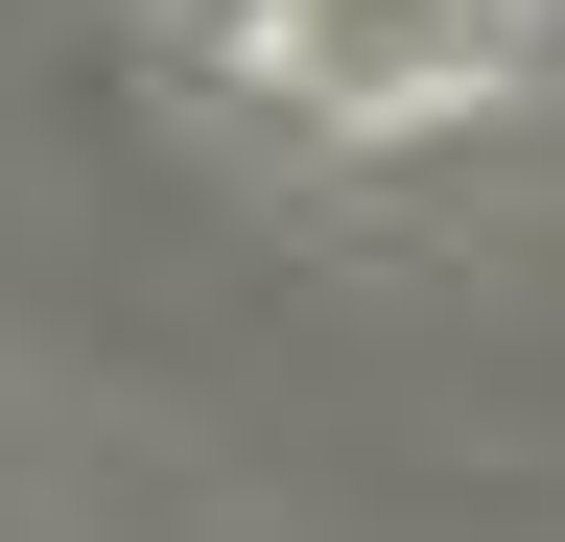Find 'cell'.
I'll return each instance as SVG.
<instances>
[{
    "label": "cell",
    "instance_id": "cell-1",
    "mask_svg": "<svg viewBox=\"0 0 565 542\" xmlns=\"http://www.w3.org/2000/svg\"><path fill=\"white\" fill-rule=\"evenodd\" d=\"M259 47L307 118H448L519 72V0H259Z\"/></svg>",
    "mask_w": 565,
    "mask_h": 542
}]
</instances>
